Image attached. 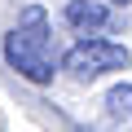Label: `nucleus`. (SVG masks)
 Returning a JSON list of instances; mask_svg holds the SVG:
<instances>
[{"label":"nucleus","mask_w":132,"mask_h":132,"mask_svg":"<svg viewBox=\"0 0 132 132\" xmlns=\"http://www.w3.org/2000/svg\"><path fill=\"white\" fill-rule=\"evenodd\" d=\"M5 62L31 84H53L57 75V53H53V31L48 13L40 5H27L18 13V27L5 35Z\"/></svg>","instance_id":"1"},{"label":"nucleus","mask_w":132,"mask_h":132,"mask_svg":"<svg viewBox=\"0 0 132 132\" xmlns=\"http://www.w3.org/2000/svg\"><path fill=\"white\" fill-rule=\"evenodd\" d=\"M128 62H132V53L123 44H114V40H101V35L97 40H79L62 57V66L75 79H97V75H110V71H128Z\"/></svg>","instance_id":"2"},{"label":"nucleus","mask_w":132,"mask_h":132,"mask_svg":"<svg viewBox=\"0 0 132 132\" xmlns=\"http://www.w3.org/2000/svg\"><path fill=\"white\" fill-rule=\"evenodd\" d=\"M62 18H66V27L79 31L84 40H97L101 31H110V27H114V13H110L106 5H97V0H71Z\"/></svg>","instance_id":"3"},{"label":"nucleus","mask_w":132,"mask_h":132,"mask_svg":"<svg viewBox=\"0 0 132 132\" xmlns=\"http://www.w3.org/2000/svg\"><path fill=\"white\" fill-rule=\"evenodd\" d=\"M106 114L119 128H132V84H114L106 93Z\"/></svg>","instance_id":"4"},{"label":"nucleus","mask_w":132,"mask_h":132,"mask_svg":"<svg viewBox=\"0 0 132 132\" xmlns=\"http://www.w3.org/2000/svg\"><path fill=\"white\" fill-rule=\"evenodd\" d=\"M114 5H128V0H114Z\"/></svg>","instance_id":"5"},{"label":"nucleus","mask_w":132,"mask_h":132,"mask_svg":"<svg viewBox=\"0 0 132 132\" xmlns=\"http://www.w3.org/2000/svg\"><path fill=\"white\" fill-rule=\"evenodd\" d=\"M75 132H88V128H75Z\"/></svg>","instance_id":"6"}]
</instances>
